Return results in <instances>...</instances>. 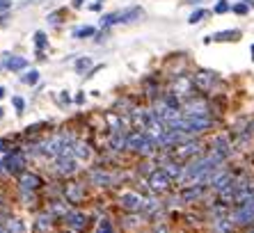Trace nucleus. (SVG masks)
I'll return each mask as SVG.
<instances>
[{"label":"nucleus","mask_w":254,"mask_h":233,"mask_svg":"<svg viewBox=\"0 0 254 233\" xmlns=\"http://www.w3.org/2000/svg\"><path fill=\"white\" fill-rule=\"evenodd\" d=\"M119 206L124 210H128V213H140L142 208H144V199L140 197L137 192H122L119 194Z\"/></svg>","instance_id":"4"},{"label":"nucleus","mask_w":254,"mask_h":233,"mask_svg":"<svg viewBox=\"0 0 254 233\" xmlns=\"http://www.w3.org/2000/svg\"><path fill=\"white\" fill-rule=\"evenodd\" d=\"M208 153H213L215 158H220V160L225 163L227 158L231 156V142L227 140L225 135H218V137L213 140V144H211V149H208Z\"/></svg>","instance_id":"7"},{"label":"nucleus","mask_w":254,"mask_h":233,"mask_svg":"<svg viewBox=\"0 0 254 233\" xmlns=\"http://www.w3.org/2000/svg\"><path fill=\"white\" fill-rule=\"evenodd\" d=\"M142 14H144L142 7H128V9H122V12H119V23H133V21H137Z\"/></svg>","instance_id":"12"},{"label":"nucleus","mask_w":254,"mask_h":233,"mask_svg":"<svg viewBox=\"0 0 254 233\" xmlns=\"http://www.w3.org/2000/svg\"><path fill=\"white\" fill-rule=\"evenodd\" d=\"M241 39V30H220L211 35V41H238Z\"/></svg>","instance_id":"14"},{"label":"nucleus","mask_w":254,"mask_h":233,"mask_svg":"<svg viewBox=\"0 0 254 233\" xmlns=\"http://www.w3.org/2000/svg\"><path fill=\"white\" fill-rule=\"evenodd\" d=\"M201 192H204V185H188L181 190V201H184V204L197 201V199L201 197Z\"/></svg>","instance_id":"11"},{"label":"nucleus","mask_w":254,"mask_h":233,"mask_svg":"<svg viewBox=\"0 0 254 233\" xmlns=\"http://www.w3.org/2000/svg\"><path fill=\"white\" fill-rule=\"evenodd\" d=\"M71 5L76 7V9H80V7H83V0H71Z\"/></svg>","instance_id":"28"},{"label":"nucleus","mask_w":254,"mask_h":233,"mask_svg":"<svg viewBox=\"0 0 254 233\" xmlns=\"http://www.w3.org/2000/svg\"><path fill=\"white\" fill-rule=\"evenodd\" d=\"M5 146H7V144H5V140H0V151H2V149H5Z\"/></svg>","instance_id":"30"},{"label":"nucleus","mask_w":254,"mask_h":233,"mask_svg":"<svg viewBox=\"0 0 254 233\" xmlns=\"http://www.w3.org/2000/svg\"><path fill=\"white\" fill-rule=\"evenodd\" d=\"M55 165V172H58L60 176H71L78 172V160L73 156H60L53 160Z\"/></svg>","instance_id":"6"},{"label":"nucleus","mask_w":254,"mask_h":233,"mask_svg":"<svg viewBox=\"0 0 254 233\" xmlns=\"http://www.w3.org/2000/svg\"><path fill=\"white\" fill-rule=\"evenodd\" d=\"M147 185H149V190H151V192L163 194V192H170V190H172V185H174V178L167 174L165 169L158 167L156 172H151V174H149Z\"/></svg>","instance_id":"2"},{"label":"nucleus","mask_w":254,"mask_h":233,"mask_svg":"<svg viewBox=\"0 0 254 233\" xmlns=\"http://www.w3.org/2000/svg\"><path fill=\"white\" fill-rule=\"evenodd\" d=\"M21 82H23V85H30V87H35L37 82H39V71L37 69L25 71L23 76H21Z\"/></svg>","instance_id":"15"},{"label":"nucleus","mask_w":254,"mask_h":233,"mask_svg":"<svg viewBox=\"0 0 254 233\" xmlns=\"http://www.w3.org/2000/svg\"><path fill=\"white\" fill-rule=\"evenodd\" d=\"M154 233H170V229H167L165 224H156V227H154Z\"/></svg>","instance_id":"26"},{"label":"nucleus","mask_w":254,"mask_h":233,"mask_svg":"<svg viewBox=\"0 0 254 233\" xmlns=\"http://www.w3.org/2000/svg\"><path fill=\"white\" fill-rule=\"evenodd\" d=\"M2 64L9 71H23L25 66H28V59L21 58V55H9V53H5V55H2Z\"/></svg>","instance_id":"9"},{"label":"nucleus","mask_w":254,"mask_h":233,"mask_svg":"<svg viewBox=\"0 0 254 233\" xmlns=\"http://www.w3.org/2000/svg\"><path fill=\"white\" fill-rule=\"evenodd\" d=\"M9 7H12V0H0V12H5Z\"/></svg>","instance_id":"27"},{"label":"nucleus","mask_w":254,"mask_h":233,"mask_svg":"<svg viewBox=\"0 0 254 233\" xmlns=\"http://www.w3.org/2000/svg\"><path fill=\"white\" fill-rule=\"evenodd\" d=\"M89 66H92V58H80L76 62V71H78V73H85V71L89 73Z\"/></svg>","instance_id":"19"},{"label":"nucleus","mask_w":254,"mask_h":233,"mask_svg":"<svg viewBox=\"0 0 254 233\" xmlns=\"http://www.w3.org/2000/svg\"><path fill=\"white\" fill-rule=\"evenodd\" d=\"M2 116H5V110H2V108H0V119H2Z\"/></svg>","instance_id":"31"},{"label":"nucleus","mask_w":254,"mask_h":233,"mask_svg":"<svg viewBox=\"0 0 254 233\" xmlns=\"http://www.w3.org/2000/svg\"><path fill=\"white\" fill-rule=\"evenodd\" d=\"M231 12H236V14H248L250 12V2H236V5L231 7Z\"/></svg>","instance_id":"23"},{"label":"nucleus","mask_w":254,"mask_h":233,"mask_svg":"<svg viewBox=\"0 0 254 233\" xmlns=\"http://www.w3.org/2000/svg\"><path fill=\"white\" fill-rule=\"evenodd\" d=\"M96 30L92 25H83V28H76L73 30V39H85V37H94Z\"/></svg>","instance_id":"16"},{"label":"nucleus","mask_w":254,"mask_h":233,"mask_svg":"<svg viewBox=\"0 0 254 233\" xmlns=\"http://www.w3.org/2000/svg\"><path fill=\"white\" fill-rule=\"evenodd\" d=\"M12 103H14V108H16V112H18V115H21V112L25 110V101L21 99V96H14V99H12Z\"/></svg>","instance_id":"24"},{"label":"nucleus","mask_w":254,"mask_h":233,"mask_svg":"<svg viewBox=\"0 0 254 233\" xmlns=\"http://www.w3.org/2000/svg\"><path fill=\"white\" fill-rule=\"evenodd\" d=\"M35 44H37V48L42 51V48L48 44V39H46V32H42V30H39V32H35Z\"/></svg>","instance_id":"22"},{"label":"nucleus","mask_w":254,"mask_h":233,"mask_svg":"<svg viewBox=\"0 0 254 233\" xmlns=\"http://www.w3.org/2000/svg\"><path fill=\"white\" fill-rule=\"evenodd\" d=\"M206 16H208L206 9H195V12H192V14L188 16V23H190V25H195V23H199L201 18H206Z\"/></svg>","instance_id":"18"},{"label":"nucleus","mask_w":254,"mask_h":233,"mask_svg":"<svg viewBox=\"0 0 254 233\" xmlns=\"http://www.w3.org/2000/svg\"><path fill=\"white\" fill-rule=\"evenodd\" d=\"M73 158H76L78 163H87L89 158H92V151H89V146L85 144V142H78L76 140V144H73Z\"/></svg>","instance_id":"13"},{"label":"nucleus","mask_w":254,"mask_h":233,"mask_svg":"<svg viewBox=\"0 0 254 233\" xmlns=\"http://www.w3.org/2000/svg\"><path fill=\"white\" fill-rule=\"evenodd\" d=\"M62 16V9H58V12H53V14H48V21H51V23H60L58 18Z\"/></svg>","instance_id":"25"},{"label":"nucleus","mask_w":254,"mask_h":233,"mask_svg":"<svg viewBox=\"0 0 254 233\" xmlns=\"http://www.w3.org/2000/svg\"><path fill=\"white\" fill-rule=\"evenodd\" d=\"M231 2L229 0H218V2H215V7H213V12L215 14H227V12H231Z\"/></svg>","instance_id":"17"},{"label":"nucleus","mask_w":254,"mask_h":233,"mask_svg":"<svg viewBox=\"0 0 254 233\" xmlns=\"http://www.w3.org/2000/svg\"><path fill=\"white\" fill-rule=\"evenodd\" d=\"M192 82H195L197 92H213V87L220 82V78H218V73H213V71L201 69L192 76Z\"/></svg>","instance_id":"3"},{"label":"nucleus","mask_w":254,"mask_h":233,"mask_svg":"<svg viewBox=\"0 0 254 233\" xmlns=\"http://www.w3.org/2000/svg\"><path fill=\"white\" fill-rule=\"evenodd\" d=\"M2 167H5L7 174H23V167H25V156L21 151H14V153H7L5 160H2Z\"/></svg>","instance_id":"5"},{"label":"nucleus","mask_w":254,"mask_h":233,"mask_svg":"<svg viewBox=\"0 0 254 233\" xmlns=\"http://www.w3.org/2000/svg\"><path fill=\"white\" fill-rule=\"evenodd\" d=\"M0 99H5V87H0Z\"/></svg>","instance_id":"29"},{"label":"nucleus","mask_w":254,"mask_h":233,"mask_svg":"<svg viewBox=\"0 0 254 233\" xmlns=\"http://www.w3.org/2000/svg\"><path fill=\"white\" fill-rule=\"evenodd\" d=\"M64 224H66V229H69L71 233H78V231H83V229H85V224H87V217H85L83 213L71 210V213H66V215H64Z\"/></svg>","instance_id":"8"},{"label":"nucleus","mask_w":254,"mask_h":233,"mask_svg":"<svg viewBox=\"0 0 254 233\" xmlns=\"http://www.w3.org/2000/svg\"><path fill=\"white\" fill-rule=\"evenodd\" d=\"M92 181H94L96 185H106V183H110L113 178L108 174H103V172H94V174H92Z\"/></svg>","instance_id":"20"},{"label":"nucleus","mask_w":254,"mask_h":233,"mask_svg":"<svg viewBox=\"0 0 254 233\" xmlns=\"http://www.w3.org/2000/svg\"><path fill=\"white\" fill-rule=\"evenodd\" d=\"M115 23H119V12H113V14H106V16L101 18V25H115Z\"/></svg>","instance_id":"21"},{"label":"nucleus","mask_w":254,"mask_h":233,"mask_svg":"<svg viewBox=\"0 0 254 233\" xmlns=\"http://www.w3.org/2000/svg\"><path fill=\"white\" fill-rule=\"evenodd\" d=\"M172 158L174 160H179V163H190V160H195L197 156H204V144H201L197 137H192V140L184 142V144H179L172 149Z\"/></svg>","instance_id":"1"},{"label":"nucleus","mask_w":254,"mask_h":233,"mask_svg":"<svg viewBox=\"0 0 254 233\" xmlns=\"http://www.w3.org/2000/svg\"><path fill=\"white\" fill-rule=\"evenodd\" d=\"M18 181H21V190H23V192H28V190H37V187L42 185V178H39L37 174H28V172H23Z\"/></svg>","instance_id":"10"},{"label":"nucleus","mask_w":254,"mask_h":233,"mask_svg":"<svg viewBox=\"0 0 254 233\" xmlns=\"http://www.w3.org/2000/svg\"><path fill=\"white\" fill-rule=\"evenodd\" d=\"M250 51H252V59H254V44H252V48H250Z\"/></svg>","instance_id":"32"}]
</instances>
